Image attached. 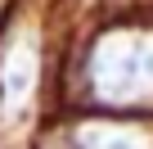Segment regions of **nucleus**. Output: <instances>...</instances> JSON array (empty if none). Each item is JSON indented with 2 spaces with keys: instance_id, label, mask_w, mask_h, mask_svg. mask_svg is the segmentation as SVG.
<instances>
[{
  "instance_id": "obj_1",
  "label": "nucleus",
  "mask_w": 153,
  "mask_h": 149,
  "mask_svg": "<svg viewBox=\"0 0 153 149\" xmlns=\"http://www.w3.org/2000/svg\"><path fill=\"white\" fill-rule=\"evenodd\" d=\"M99 82L113 95H131L135 86L153 82V45H144V41L104 45L99 50Z\"/></svg>"
}]
</instances>
